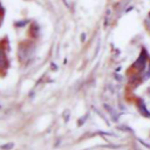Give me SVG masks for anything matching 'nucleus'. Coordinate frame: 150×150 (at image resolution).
<instances>
[{"mask_svg": "<svg viewBox=\"0 0 150 150\" xmlns=\"http://www.w3.org/2000/svg\"><path fill=\"white\" fill-rule=\"evenodd\" d=\"M145 64H146V50L143 48L141 54H139V56H138V59L134 62L132 67L135 69H137V70H143L145 68Z\"/></svg>", "mask_w": 150, "mask_h": 150, "instance_id": "nucleus-1", "label": "nucleus"}, {"mask_svg": "<svg viewBox=\"0 0 150 150\" xmlns=\"http://www.w3.org/2000/svg\"><path fill=\"white\" fill-rule=\"evenodd\" d=\"M138 110H139V112L142 114V116L150 118V111H148V109H146V107H145V104H144V101H143L142 98L138 100Z\"/></svg>", "mask_w": 150, "mask_h": 150, "instance_id": "nucleus-2", "label": "nucleus"}, {"mask_svg": "<svg viewBox=\"0 0 150 150\" xmlns=\"http://www.w3.org/2000/svg\"><path fill=\"white\" fill-rule=\"evenodd\" d=\"M6 64H7V61H6L5 53L2 52V49H0V67H5Z\"/></svg>", "mask_w": 150, "mask_h": 150, "instance_id": "nucleus-3", "label": "nucleus"}, {"mask_svg": "<svg viewBox=\"0 0 150 150\" xmlns=\"http://www.w3.org/2000/svg\"><path fill=\"white\" fill-rule=\"evenodd\" d=\"M104 108H105V109H107V110H108V111L111 114V117H112V118L116 121V120H117V117H116V112L114 111V109H111V108H110L108 104H104Z\"/></svg>", "mask_w": 150, "mask_h": 150, "instance_id": "nucleus-4", "label": "nucleus"}, {"mask_svg": "<svg viewBox=\"0 0 150 150\" xmlns=\"http://www.w3.org/2000/svg\"><path fill=\"white\" fill-rule=\"evenodd\" d=\"M148 79H150V63H149L148 68H145V73L143 75V80H148Z\"/></svg>", "mask_w": 150, "mask_h": 150, "instance_id": "nucleus-5", "label": "nucleus"}, {"mask_svg": "<svg viewBox=\"0 0 150 150\" xmlns=\"http://www.w3.org/2000/svg\"><path fill=\"white\" fill-rule=\"evenodd\" d=\"M14 146V143H7V144H4V145H1L0 148L2 149V150H8V149H12Z\"/></svg>", "mask_w": 150, "mask_h": 150, "instance_id": "nucleus-6", "label": "nucleus"}, {"mask_svg": "<svg viewBox=\"0 0 150 150\" xmlns=\"http://www.w3.org/2000/svg\"><path fill=\"white\" fill-rule=\"evenodd\" d=\"M117 128H118L120 130H124V131H130V132H132V129L129 128V127H127V125H118Z\"/></svg>", "mask_w": 150, "mask_h": 150, "instance_id": "nucleus-7", "label": "nucleus"}, {"mask_svg": "<svg viewBox=\"0 0 150 150\" xmlns=\"http://www.w3.org/2000/svg\"><path fill=\"white\" fill-rule=\"evenodd\" d=\"M138 141H139V142H141V143H142V145H144V146H146V148H148V149H150V144H149V143H148V142H144V141H143V139H141V138H139V139H138Z\"/></svg>", "mask_w": 150, "mask_h": 150, "instance_id": "nucleus-8", "label": "nucleus"}, {"mask_svg": "<svg viewBox=\"0 0 150 150\" xmlns=\"http://www.w3.org/2000/svg\"><path fill=\"white\" fill-rule=\"evenodd\" d=\"M68 114H69V111L67 110V111L64 112V118H66V121H68V118H69V115H68Z\"/></svg>", "mask_w": 150, "mask_h": 150, "instance_id": "nucleus-9", "label": "nucleus"}, {"mask_svg": "<svg viewBox=\"0 0 150 150\" xmlns=\"http://www.w3.org/2000/svg\"><path fill=\"white\" fill-rule=\"evenodd\" d=\"M84 40H86V35L82 34V35H81V41H84Z\"/></svg>", "mask_w": 150, "mask_h": 150, "instance_id": "nucleus-10", "label": "nucleus"}, {"mask_svg": "<svg viewBox=\"0 0 150 150\" xmlns=\"http://www.w3.org/2000/svg\"><path fill=\"white\" fill-rule=\"evenodd\" d=\"M116 80H118V81H121L122 79H121V76H120V75H116Z\"/></svg>", "mask_w": 150, "mask_h": 150, "instance_id": "nucleus-11", "label": "nucleus"}, {"mask_svg": "<svg viewBox=\"0 0 150 150\" xmlns=\"http://www.w3.org/2000/svg\"><path fill=\"white\" fill-rule=\"evenodd\" d=\"M149 95H150V89H149Z\"/></svg>", "mask_w": 150, "mask_h": 150, "instance_id": "nucleus-12", "label": "nucleus"}, {"mask_svg": "<svg viewBox=\"0 0 150 150\" xmlns=\"http://www.w3.org/2000/svg\"><path fill=\"white\" fill-rule=\"evenodd\" d=\"M136 150H139V149H136Z\"/></svg>", "mask_w": 150, "mask_h": 150, "instance_id": "nucleus-13", "label": "nucleus"}, {"mask_svg": "<svg viewBox=\"0 0 150 150\" xmlns=\"http://www.w3.org/2000/svg\"><path fill=\"white\" fill-rule=\"evenodd\" d=\"M149 15H150V14H149Z\"/></svg>", "mask_w": 150, "mask_h": 150, "instance_id": "nucleus-14", "label": "nucleus"}]
</instances>
